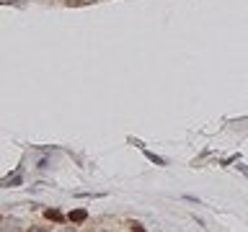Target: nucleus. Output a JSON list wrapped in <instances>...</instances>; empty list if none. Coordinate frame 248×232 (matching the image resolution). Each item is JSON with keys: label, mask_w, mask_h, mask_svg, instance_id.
Returning a JSON list of instances; mask_svg holds the SVG:
<instances>
[{"label": "nucleus", "mask_w": 248, "mask_h": 232, "mask_svg": "<svg viewBox=\"0 0 248 232\" xmlns=\"http://www.w3.org/2000/svg\"><path fill=\"white\" fill-rule=\"evenodd\" d=\"M46 219H52V222H65V217H62V212H57V209H46Z\"/></svg>", "instance_id": "f03ea898"}, {"label": "nucleus", "mask_w": 248, "mask_h": 232, "mask_svg": "<svg viewBox=\"0 0 248 232\" xmlns=\"http://www.w3.org/2000/svg\"><path fill=\"white\" fill-rule=\"evenodd\" d=\"M21 181V170H16L13 175H8L5 181H0V186H13V183H18Z\"/></svg>", "instance_id": "7ed1b4c3"}, {"label": "nucleus", "mask_w": 248, "mask_h": 232, "mask_svg": "<svg viewBox=\"0 0 248 232\" xmlns=\"http://www.w3.org/2000/svg\"><path fill=\"white\" fill-rule=\"evenodd\" d=\"M129 230H132V232H145V230H142V224H140V222H129Z\"/></svg>", "instance_id": "39448f33"}, {"label": "nucleus", "mask_w": 248, "mask_h": 232, "mask_svg": "<svg viewBox=\"0 0 248 232\" xmlns=\"http://www.w3.org/2000/svg\"><path fill=\"white\" fill-rule=\"evenodd\" d=\"M70 8H78V5H91V3H98V0H65Z\"/></svg>", "instance_id": "20e7f679"}, {"label": "nucleus", "mask_w": 248, "mask_h": 232, "mask_svg": "<svg viewBox=\"0 0 248 232\" xmlns=\"http://www.w3.org/2000/svg\"><path fill=\"white\" fill-rule=\"evenodd\" d=\"M67 219L75 222V224H80V222H85V212H83V209H75V212H70Z\"/></svg>", "instance_id": "f257e3e1"}, {"label": "nucleus", "mask_w": 248, "mask_h": 232, "mask_svg": "<svg viewBox=\"0 0 248 232\" xmlns=\"http://www.w3.org/2000/svg\"><path fill=\"white\" fill-rule=\"evenodd\" d=\"M26 232H49V230H46V227H29Z\"/></svg>", "instance_id": "423d86ee"}]
</instances>
